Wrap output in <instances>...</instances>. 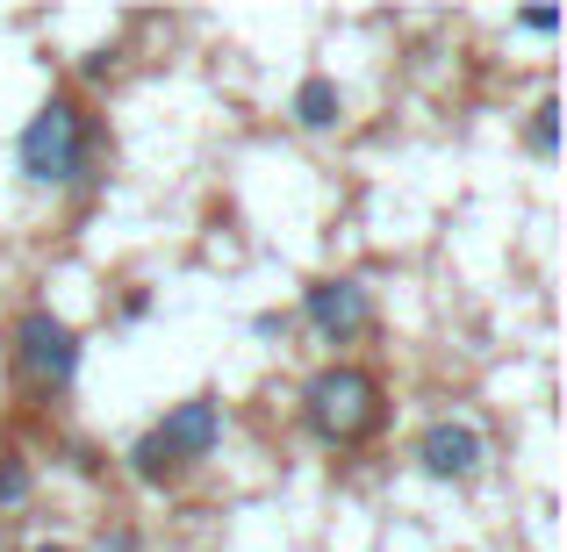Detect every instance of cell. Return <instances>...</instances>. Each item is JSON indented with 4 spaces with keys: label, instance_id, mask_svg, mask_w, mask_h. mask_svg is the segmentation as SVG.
Segmentation results:
<instances>
[{
    "label": "cell",
    "instance_id": "1",
    "mask_svg": "<svg viewBox=\"0 0 567 552\" xmlns=\"http://www.w3.org/2000/svg\"><path fill=\"white\" fill-rule=\"evenodd\" d=\"M101 129L94 115H86L80 94H51L37 115L22 123V137H14V173H22L29 187H80L94 194L109 173H101Z\"/></svg>",
    "mask_w": 567,
    "mask_h": 552
},
{
    "label": "cell",
    "instance_id": "2",
    "mask_svg": "<svg viewBox=\"0 0 567 552\" xmlns=\"http://www.w3.org/2000/svg\"><path fill=\"white\" fill-rule=\"evenodd\" d=\"M302 424H309V438L331 445V452L381 438V424H388V387H381V373L374 366H352V360L317 366L302 381Z\"/></svg>",
    "mask_w": 567,
    "mask_h": 552
},
{
    "label": "cell",
    "instance_id": "3",
    "mask_svg": "<svg viewBox=\"0 0 567 552\" xmlns=\"http://www.w3.org/2000/svg\"><path fill=\"white\" fill-rule=\"evenodd\" d=\"M216 445H223V402L216 395H187L181 409L158 416L123 459H130V473H137L144 488H181V473L202 467Z\"/></svg>",
    "mask_w": 567,
    "mask_h": 552
},
{
    "label": "cell",
    "instance_id": "4",
    "mask_svg": "<svg viewBox=\"0 0 567 552\" xmlns=\"http://www.w3.org/2000/svg\"><path fill=\"white\" fill-rule=\"evenodd\" d=\"M14 373H22L37 395H65L80 381V331H72L58 309L29 302L14 316Z\"/></svg>",
    "mask_w": 567,
    "mask_h": 552
},
{
    "label": "cell",
    "instance_id": "5",
    "mask_svg": "<svg viewBox=\"0 0 567 552\" xmlns=\"http://www.w3.org/2000/svg\"><path fill=\"white\" fill-rule=\"evenodd\" d=\"M302 323L323 337V345H352V337L374 331V294H367V280H352V273H317L302 288Z\"/></svg>",
    "mask_w": 567,
    "mask_h": 552
},
{
    "label": "cell",
    "instance_id": "6",
    "mask_svg": "<svg viewBox=\"0 0 567 552\" xmlns=\"http://www.w3.org/2000/svg\"><path fill=\"white\" fill-rule=\"evenodd\" d=\"M416 473L424 481H445V488H460V481H474L482 473V459H488V438H482V424H467V416H431L424 430H416Z\"/></svg>",
    "mask_w": 567,
    "mask_h": 552
},
{
    "label": "cell",
    "instance_id": "7",
    "mask_svg": "<svg viewBox=\"0 0 567 552\" xmlns=\"http://www.w3.org/2000/svg\"><path fill=\"white\" fill-rule=\"evenodd\" d=\"M288 115H295V129H338V115H346V94H338V80L331 72H302V86H295V101H288Z\"/></svg>",
    "mask_w": 567,
    "mask_h": 552
},
{
    "label": "cell",
    "instance_id": "8",
    "mask_svg": "<svg viewBox=\"0 0 567 552\" xmlns=\"http://www.w3.org/2000/svg\"><path fill=\"white\" fill-rule=\"evenodd\" d=\"M37 496V473H29L22 452H0V510H22Z\"/></svg>",
    "mask_w": 567,
    "mask_h": 552
},
{
    "label": "cell",
    "instance_id": "9",
    "mask_svg": "<svg viewBox=\"0 0 567 552\" xmlns=\"http://www.w3.org/2000/svg\"><path fill=\"white\" fill-rule=\"evenodd\" d=\"M525 144H532V158H554L560 152V108H554V101H539V108H532Z\"/></svg>",
    "mask_w": 567,
    "mask_h": 552
},
{
    "label": "cell",
    "instance_id": "10",
    "mask_svg": "<svg viewBox=\"0 0 567 552\" xmlns=\"http://www.w3.org/2000/svg\"><path fill=\"white\" fill-rule=\"evenodd\" d=\"M94 552H144V531L137 524H101V545Z\"/></svg>",
    "mask_w": 567,
    "mask_h": 552
},
{
    "label": "cell",
    "instance_id": "11",
    "mask_svg": "<svg viewBox=\"0 0 567 552\" xmlns=\"http://www.w3.org/2000/svg\"><path fill=\"white\" fill-rule=\"evenodd\" d=\"M517 22H525L532 37H554V29H560V8H525V14H517Z\"/></svg>",
    "mask_w": 567,
    "mask_h": 552
},
{
    "label": "cell",
    "instance_id": "12",
    "mask_svg": "<svg viewBox=\"0 0 567 552\" xmlns=\"http://www.w3.org/2000/svg\"><path fill=\"white\" fill-rule=\"evenodd\" d=\"M80 72H86V80H109V72H115V51H109V43H101V51H86Z\"/></svg>",
    "mask_w": 567,
    "mask_h": 552
},
{
    "label": "cell",
    "instance_id": "13",
    "mask_svg": "<svg viewBox=\"0 0 567 552\" xmlns=\"http://www.w3.org/2000/svg\"><path fill=\"white\" fill-rule=\"evenodd\" d=\"M144 316H152V288H130L123 294V323H144Z\"/></svg>",
    "mask_w": 567,
    "mask_h": 552
},
{
    "label": "cell",
    "instance_id": "14",
    "mask_svg": "<svg viewBox=\"0 0 567 552\" xmlns=\"http://www.w3.org/2000/svg\"><path fill=\"white\" fill-rule=\"evenodd\" d=\"M29 552H72V545H29Z\"/></svg>",
    "mask_w": 567,
    "mask_h": 552
},
{
    "label": "cell",
    "instance_id": "15",
    "mask_svg": "<svg viewBox=\"0 0 567 552\" xmlns=\"http://www.w3.org/2000/svg\"><path fill=\"white\" fill-rule=\"evenodd\" d=\"M0 552H8V539H0Z\"/></svg>",
    "mask_w": 567,
    "mask_h": 552
}]
</instances>
